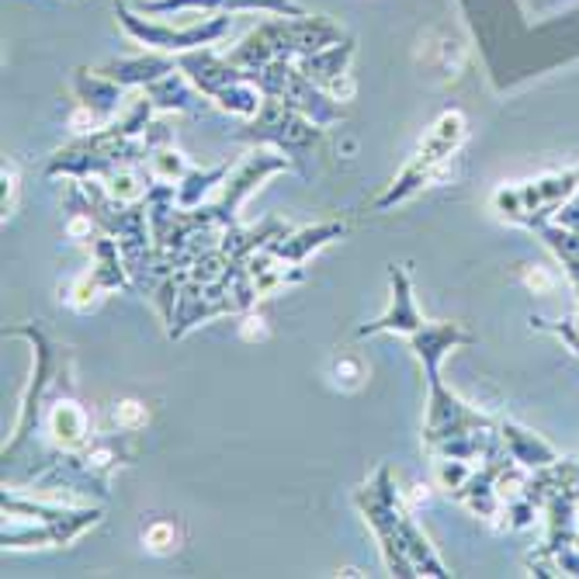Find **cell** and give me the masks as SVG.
I'll return each mask as SVG.
<instances>
[{"mask_svg": "<svg viewBox=\"0 0 579 579\" xmlns=\"http://www.w3.org/2000/svg\"><path fill=\"white\" fill-rule=\"evenodd\" d=\"M111 417H115V427L122 434H136L149 423V409L136 399H122V403H115V409H111Z\"/></svg>", "mask_w": 579, "mask_h": 579, "instance_id": "obj_16", "label": "cell"}, {"mask_svg": "<svg viewBox=\"0 0 579 579\" xmlns=\"http://www.w3.org/2000/svg\"><path fill=\"white\" fill-rule=\"evenodd\" d=\"M14 201H17V167L4 163V219L14 212Z\"/></svg>", "mask_w": 579, "mask_h": 579, "instance_id": "obj_20", "label": "cell"}, {"mask_svg": "<svg viewBox=\"0 0 579 579\" xmlns=\"http://www.w3.org/2000/svg\"><path fill=\"white\" fill-rule=\"evenodd\" d=\"M149 163H153V174H157L160 181H181L184 174L192 171V167L184 163V157H181V153H171L167 146L153 149V153H149Z\"/></svg>", "mask_w": 579, "mask_h": 579, "instance_id": "obj_17", "label": "cell"}, {"mask_svg": "<svg viewBox=\"0 0 579 579\" xmlns=\"http://www.w3.org/2000/svg\"><path fill=\"white\" fill-rule=\"evenodd\" d=\"M101 73L122 87H136V84H153L167 77V73H174V60H167V56H139V60L108 63L101 66Z\"/></svg>", "mask_w": 579, "mask_h": 579, "instance_id": "obj_11", "label": "cell"}, {"mask_svg": "<svg viewBox=\"0 0 579 579\" xmlns=\"http://www.w3.org/2000/svg\"><path fill=\"white\" fill-rule=\"evenodd\" d=\"M146 98L153 101V108H174V111H205V101L195 90L184 84L177 73H167V77L146 84Z\"/></svg>", "mask_w": 579, "mask_h": 579, "instance_id": "obj_13", "label": "cell"}, {"mask_svg": "<svg viewBox=\"0 0 579 579\" xmlns=\"http://www.w3.org/2000/svg\"><path fill=\"white\" fill-rule=\"evenodd\" d=\"M119 17L125 32L133 35V39L153 46V49H167V52H181V49H192V46H205V42H215L222 32L230 28V17H215L209 25H198V28H163V25H146L139 22L136 14H128L125 8H119Z\"/></svg>", "mask_w": 579, "mask_h": 579, "instance_id": "obj_5", "label": "cell"}, {"mask_svg": "<svg viewBox=\"0 0 579 579\" xmlns=\"http://www.w3.org/2000/svg\"><path fill=\"white\" fill-rule=\"evenodd\" d=\"M77 95H81V104L90 108L101 122H108L111 115L119 111V101H122V84H115L104 73L98 77H87V70L77 73Z\"/></svg>", "mask_w": 579, "mask_h": 579, "instance_id": "obj_12", "label": "cell"}, {"mask_svg": "<svg viewBox=\"0 0 579 579\" xmlns=\"http://www.w3.org/2000/svg\"><path fill=\"white\" fill-rule=\"evenodd\" d=\"M525 285L534 288V292H552L555 288V278L545 268H528L525 271Z\"/></svg>", "mask_w": 579, "mask_h": 579, "instance_id": "obj_21", "label": "cell"}, {"mask_svg": "<svg viewBox=\"0 0 579 579\" xmlns=\"http://www.w3.org/2000/svg\"><path fill=\"white\" fill-rule=\"evenodd\" d=\"M333 375H337V385L358 389L361 379H365V368H361V361H354V358H341L337 368H333Z\"/></svg>", "mask_w": 579, "mask_h": 579, "instance_id": "obj_19", "label": "cell"}, {"mask_svg": "<svg viewBox=\"0 0 579 579\" xmlns=\"http://www.w3.org/2000/svg\"><path fill=\"white\" fill-rule=\"evenodd\" d=\"M389 278H392V309L382 316V320L375 323H365L358 327V337H371V333H389V330H396V333H417L427 320L417 312V303H414V292H409V274L403 264H392L389 268Z\"/></svg>", "mask_w": 579, "mask_h": 579, "instance_id": "obj_7", "label": "cell"}, {"mask_svg": "<svg viewBox=\"0 0 579 579\" xmlns=\"http://www.w3.org/2000/svg\"><path fill=\"white\" fill-rule=\"evenodd\" d=\"M125 264H119V247L115 239H98V268L95 274H87L84 282L73 288V295H66L77 309H87V298L98 288H128L125 282Z\"/></svg>", "mask_w": 579, "mask_h": 579, "instance_id": "obj_8", "label": "cell"}, {"mask_svg": "<svg viewBox=\"0 0 579 579\" xmlns=\"http://www.w3.org/2000/svg\"><path fill=\"white\" fill-rule=\"evenodd\" d=\"M350 52H354V42H350V39L333 42V46H327V49H320V52L303 56V63H298V70H303L316 87H330L333 81H341V77H344Z\"/></svg>", "mask_w": 579, "mask_h": 579, "instance_id": "obj_10", "label": "cell"}, {"mask_svg": "<svg viewBox=\"0 0 579 579\" xmlns=\"http://www.w3.org/2000/svg\"><path fill=\"white\" fill-rule=\"evenodd\" d=\"M347 233V226L344 222H323V226H309V230H298V233H292V236H274L264 250H271L278 260H292V264H303V260L312 254V250H320L323 243H330V239H337V236H344Z\"/></svg>", "mask_w": 579, "mask_h": 579, "instance_id": "obj_9", "label": "cell"}, {"mask_svg": "<svg viewBox=\"0 0 579 579\" xmlns=\"http://www.w3.org/2000/svg\"><path fill=\"white\" fill-rule=\"evenodd\" d=\"M292 167V160H285L282 153H254L247 163L239 167L236 171V177H233V184H226V192H222V198L215 201V205H209V219L215 222V226H236V209L243 205V198H247L260 181L264 177H271V174H278V171H288Z\"/></svg>", "mask_w": 579, "mask_h": 579, "instance_id": "obj_4", "label": "cell"}, {"mask_svg": "<svg viewBox=\"0 0 579 579\" xmlns=\"http://www.w3.org/2000/svg\"><path fill=\"white\" fill-rule=\"evenodd\" d=\"M461 139H465V119L458 115V111H444V115L438 119V125L431 128V133H427L420 153L409 160L403 177L379 198V209H392L396 201H406L409 195H414L420 184L434 181L438 167L455 153Z\"/></svg>", "mask_w": 579, "mask_h": 579, "instance_id": "obj_2", "label": "cell"}, {"mask_svg": "<svg viewBox=\"0 0 579 579\" xmlns=\"http://www.w3.org/2000/svg\"><path fill=\"white\" fill-rule=\"evenodd\" d=\"M503 441L510 444V458H514V461L531 465V469H545V465L555 461L552 447H549V444H541L534 434L520 431L517 423H503Z\"/></svg>", "mask_w": 579, "mask_h": 579, "instance_id": "obj_14", "label": "cell"}, {"mask_svg": "<svg viewBox=\"0 0 579 579\" xmlns=\"http://www.w3.org/2000/svg\"><path fill=\"white\" fill-rule=\"evenodd\" d=\"M558 226H566V230H576L579 233V188L572 195V201L566 205L563 212H558Z\"/></svg>", "mask_w": 579, "mask_h": 579, "instance_id": "obj_22", "label": "cell"}, {"mask_svg": "<svg viewBox=\"0 0 579 579\" xmlns=\"http://www.w3.org/2000/svg\"><path fill=\"white\" fill-rule=\"evenodd\" d=\"M143 541L149 545V552L167 555V552H174V549H177V545H174V541H177V531H174V525H167V520H160V525L146 528Z\"/></svg>", "mask_w": 579, "mask_h": 579, "instance_id": "obj_18", "label": "cell"}, {"mask_svg": "<svg viewBox=\"0 0 579 579\" xmlns=\"http://www.w3.org/2000/svg\"><path fill=\"white\" fill-rule=\"evenodd\" d=\"M320 128L312 119H306L303 111L292 108L288 101L282 98H268L264 95V104L254 115V122L243 128L239 139H260V143H274L278 149H285L292 157V163H298L306 171V153L320 143Z\"/></svg>", "mask_w": 579, "mask_h": 579, "instance_id": "obj_1", "label": "cell"}, {"mask_svg": "<svg viewBox=\"0 0 579 579\" xmlns=\"http://www.w3.org/2000/svg\"><path fill=\"white\" fill-rule=\"evenodd\" d=\"M358 507L365 510L368 525L375 528L379 541H382V552H385V563L392 569V576H417L414 558L406 555L403 541H399V496L392 490V479L389 469H379L375 482L365 485L358 493Z\"/></svg>", "mask_w": 579, "mask_h": 579, "instance_id": "obj_3", "label": "cell"}, {"mask_svg": "<svg viewBox=\"0 0 579 579\" xmlns=\"http://www.w3.org/2000/svg\"><path fill=\"white\" fill-rule=\"evenodd\" d=\"M46 431L60 455H73L90 444V414L73 399L70 389L63 392V396L52 399L49 414H46Z\"/></svg>", "mask_w": 579, "mask_h": 579, "instance_id": "obj_6", "label": "cell"}, {"mask_svg": "<svg viewBox=\"0 0 579 579\" xmlns=\"http://www.w3.org/2000/svg\"><path fill=\"white\" fill-rule=\"evenodd\" d=\"M230 174V167H212V171H188L181 177V188H177V205L181 209H195V205L201 201V195L212 188V184H219L222 177Z\"/></svg>", "mask_w": 579, "mask_h": 579, "instance_id": "obj_15", "label": "cell"}]
</instances>
